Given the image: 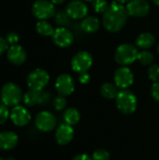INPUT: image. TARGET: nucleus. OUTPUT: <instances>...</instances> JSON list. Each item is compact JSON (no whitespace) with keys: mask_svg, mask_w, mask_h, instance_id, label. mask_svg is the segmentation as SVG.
<instances>
[{"mask_svg":"<svg viewBox=\"0 0 159 160\" xmlns=\"http://www.w3.org/2000/svg\"><path fill=\"white\" fill-rule=\"evenodd\" d=\"M54 137L56 142L59 145H67L72 141L74 137V129L72 126H69L65 123L58 127L55 131Z\"/></svg>","mask_w":159,"mask_h":160,"instance_id":"16","label":"nucleus"},{"mask_svg":"<svg viewBox=\"0 0 159 160\" xmlns=\"http://www.w3.org/2000/svg\"><path fill=\"white\" fill-rule=\"evenodd\" d=\"M119 91H118V87L115 85V83H112V82H106L104 84H102L101 88H100V94L103 98H107V99H113L116 98L117 95H118Z\"/></svg>","mask_w":159,"mask_h":160,"instance_id":"22","label":"nucleus"},{"mask_svg":"<svg viewBox=\"0 0 159 160\" xmlns=\"http://www.w3.org/2000/svg\"><path fill=\"white\" fill-rule=\"evenodd\" d=\"M157 51H158V53H159V44H158V47H157Z\"/></svg>","mask_w":159,"mask_h":160,"instance_id":"41","label":"nucleus"},{"mask_svg":"<svg viewBox=\"0 0 159 160\" xmlns=\"http://www.w3.org/2000/svg\"><path fill=\"white\" fill-rule=\"evenodd\" d=\"M91 80V77L89 75V73L87 72H83V73H80L79 74V81L82 84H87Z\"/></svg>","mask_w":159,"mask_h":160,"instance_id":"33","label":"nucleus"},{"mask_svg":"<svg viewBox=\"0 0 159 160\" xmlns=\"http://www.w3.org/2000/svg\"><path fill=\"white\" fill-rule=\"evenodd\" d=\"M153 2H154L157 6H158L159 7V0H153Z\"/></svg>","mask_w":159,"mask_h":160,"instance_id":"38","label":"nucleus"},{"mask_svg":"<svg viewBox=\"0 0 159 160\" xmlns=\"http://www.w3.org/2000/svg\"><path fill=\"white\" fill-rule=\"evenodd\" d=\"M115 1L120 3V4H125V3H128L129 0H115Z\"/></svg>","mask_w":159,"mask_h":160,"instance_id":"37","label":"nucleus"},{"mask_svg":"<svg viewBox=\"0 0 159 160\" xmlns=\"http://www.w3.org/2000/svg\"><path fill=\"white\" fill-rule=\"evenodd\" d=\"M7 57L11 64L15 66H20L23 64L26 60V52L22 46L18 44L12 45L7 49Z\"/></svg>","mask_w":159,"mask_h":160,"instance_id":"17","label":"nucleus"},{"mask_svg":"<svg viewBox=\"0 0 159 160\" xmlns=\"http://www.w3.org/2000/svg\"><path fill=\"white\" fill-rule=\"evenodd\" d=\"M155 42H156V38L151 33H142V34L139 35L138 38H136L137 47H139L142 50L151 48L155 44Z\"/></svg>","mask_w":159,"mask_h":160,"instance_id":"20","label":"nucleus"},{"mask_svg":"<svg viewBox=\"0 0 159 160\" xmlns=\"http://www.w3.org/2000/svg\"><path fill=\"white\" fill-rule=\"evenodd\" d=\"M0 160H5L4 158H0Z\"/></svg>","mask_w":159,"mask_h":160,"instance_id":"42","label":"nucleus"},{"mask_svg":"<svg viewBox=\"0 0 159 160\" xmlns=\"http://www.w3.org/2000/svg\"><path fill=\"white\" fill-rule=\"evenodd\" d=\"M19 142V137L12 131L0 132V149L8 151L13 149Z\"/></svg>","mask_w":159,"mask_h":160,"instance_id":"18","label":"nucleus"},{"mask_svg":"<svg viewBox=\"0 0 159 160\" xmlns=\"http://www.w3.org/2000/svg\"><path fill=\"white\" fill-rule=\"evenodd\" d=\"M36 30L39 35L45 37L52 36L54 32L52 25L48 22H46V20H40L39 22H37L36 24Z\"/></svg>","mask_w":159,"mask_h":160,"instance_id":"23","label":"nucleus"},{"mask_svg":"<svg viewBox=\"0 0 159 160\" xmlns=\"http://www.w3.org/2000/svg\"><path fill=\"white\" fill-rule=\"evenodd\" d=\"M151 95L153 97V98L159 102V82H154V84L152 85L151 88Z\"/></svg>","mask_w":159,"mask_h":160,"instance_id":"32","label":"nucleus"},{"mask_svg":"<svg viewBox=\"0 0 159 160\" xmlns=\"http://www.w3.org/2000/svg\"><path fill=\"white\" fill-rule=\"evenodd\" d=\"M100 22L99 20L97 17L94 16H86L85 18L82 19L81 22V28L83 30L85 33H95L99 29Z\"/></svg>","mask_w":159,"mask_h":160,"instance_id":"19","label":"nucleus"},{"mask_svg":"<svg viewBox=\"0 0 159 160\" xmlns=\"http://www.w3.org/2000/svg\"><path fill=\"white\" fill-rule=\"evenodd\" d=\"M72 160H92V158L86 154H80V155L75 156Z\"/></svg>","mask_w":159,"mask_h":160,"instance_id":"35","label":"nucleus"},{"mask_svg":"<svg viewBox=\"0 0 159 160\" xmlns=\"http://www.w3.org/2000/svg\"><path fill=\"white\" fill-rule=\"evenodd\" d=\"M137 60L143 66H150L154 62L155 57H154V54L150 52L149 51H142L139 52Z\"/></svg>","mask_w":159,"mask_h":160,"instance_id":"24","label":"nucleus"},{"mask_svg":"<svg viewBox=\"0 0 159 160\" xmlns=\"http://www.w3.org/2000/svg\"><path fill=\"white\" fill-rule=\"evenodd\" d=\"M35 125L40 131L50 132L56 126V118L52 112L48 111H42L37 114L35 118Z\"/></svg>","mask_w":159,"mask_h":160,"instance_id":"8","label":"nucleus"},{"mask_svg":"<svg viewBox=\"0 0 159 160\" xmlns=\"http://www.w3.org/2000/svg\"><path fill=\"white\" fill-rule=\"evenodd\" d=\"M82 1H86V2H93L94 0H82Z\"/></svg>","mask_w":159,"mask_h":160,"instance_id":"39","label":"nucleus"},{"mask_svg":"<svg viewBox=\"0 0 159 160\" xmlns=\"http://www.w3.org/2000/svg\"><path fill=\"white\" fill-rule=\"evenodd\" d=\"M7 160H15V159H14V158H8Z\"/></svg>","mask_w":159,"mask_h":160,"instance_id":"40","label":"nucleus"},{"mask_svg":"<svg viewBox=\"0 0 159 160\" xmlns=\"http://www.w3.org/2000/svg\"><path fill=\"white\" fill-rule=\"evenodd\" d=\"M93 65L92 55L85 51L76 53L71 60V68L77 73L87 72Z\"/></svg>","mask_w":159,"mask_h":160,"instance_id":"7","label":"nucleus"},{"mask_svg":"<svg viewBox=\"0 0 159 160\" xmlns=\"http://www.w3.org/2000/svg\"><path fill=\"white\" fill-rule=\"evenodd\" d=\"M127 8L116 1L112 2L108 9L103 13V25L109 32H119L126 24L127 20Z\"/></svg>","mask_w":159,"mask_h":160,"instance_id":"1","label":"nucleus"},{"mask_svg":"<svg viewBox=\"0 0 159 160\" xmlns=\"http://www.w3.org/2000/svg\"><path fill=\"white\" fill-rule=\"evenodd\" d=\"M49 81L50 75L46 70L42 68H36L29 73L26 82L30 90L42 91L49 83Z\"/></svg>","mask_w":159,"mask_h":160,"instance_id":"5","label":"nucleus"},{"mask_svg":"<svg viewBox=\"0 0 159 160\" xmlns=\"http://www.w3.org/2000/svg\"><path fill=\"white\" fill-rule=\"evenodd\" d=\"M9 118L15 126L25 127L31 121V113L23 106L17 105L12 108Z\"/></svg>","mask_w":159,"mask_h":160,"instance_id":"15","label":"nucleus"},{"mask_svg":"<svg viewBox=\"0 0 159 160\" xmlns=\"http://www.w3.org/2000/svg\"><path fill=\"white\" fill-rule=\"evenodd\" d=\"M148 76L151 81L154 82H159V66L158 65H152L148 69Z\"/></svg>","mask_w":159,"mask_h":160,"instance_id":"29","label":"nucleus"},{"mask_svg":"<svg viewBox=\"0 0 159 160\" xmlns=\"http://www.w3.org/2000/svg\"><path fill=\"white\" fill-rule=\"evenodd\" d=\"M66 12L71 20L83 19L88 14V8L81 0H73L67 4L66 7Z\"/></svg>","mask_w":159,"mask_h":160,"instance_id":"14","label":"nucleus"},{"mask_svg":"<svg viewBox=\"0 0 159 160\" xmlns=\"http://www.w3.org/2000/svg\"><path fill=\"white\" fill-rule=\"evenodd\" d=\"M63 119L66 124H67L69 126H74L80 122L81 113L76 108H68L65 111Z\"/></svg>","mask_w":159,"mask_h":160,"instance_id":"21","label":"nucleus"},{"mask_svg":"<svg viewBox=\"0 0 159 160\" xmlns=\"http://www.w3.org/2000/svg\"><path fill=\"white\" fill-rule=\"evenodd\" d=\"M116 107L124 114L133 113L138 107L137 97L129 90H122L118 93L116 98Z\"/></svg>","mask_w":159,"mask_h":160,"instance_id":"3","label":"nucleus"},{"mask_svg":"<svg viewBox=\"0 0 159 160\" xmlns=\"http://www.w3.org/2000/svg\"><path fill=\"white\" fill-rule=\"evenodd\" d=\"M55 89L59 95L67 97L71 95L75 90L73 78L68 74H61L55 81Z\"/></svg>","mask_w":159,"mask_h":160,"instance_id":"12","label":"nucleus"},{"mask_svg":"<svg viewBox=\"0 0 159 160\" xmlns=\"http://www.w3.org/2000/svg\"><path fill=\"white\" fill-rule=\"evenodd\" d=\"M7 42L8 45L12 46V45H16L19 41V36L17 33L15 32H9L7 36H6V38H5Z\"/></svg>","mask_w":159,"mask_h":160,"instance_id":"31","label":"nucleus"},{"mask_svg":"<svg viewBox=\"0 0 159 160\" xmlns=\"http://www.w3.org/2000/svg\"><path fill=\"white\" fill-rule=\"evenodd\" d=\"M92 160H110V153L105 149H97L92 155Z\"/></svg>","mask_w":159,"mask_h":160,"instance_id":"27","label":"nucleus"},{"mask_svg":"<svg viewBox=\"0 0 159 160\" xmlns=\"http://www.w3.org/2000/svg\"><path fill=\"white\" fill-rule=\"evenodd\" d=\"M52 37V41L55 45L61 48L69 47L74 41V35L67 27L60 26L54 29Z\"/></svg>","mask_w":159,"mask_h":160,"instance_id":"10","label":"nucleus"},{"mask_svg":"<svg viewBox=\"0 0 159 160\" xmlns=\"http://www.w3.org/2000/svg\"><path fill=\"white\" fill-rule=\"evenodd\" d=\"M54 19H55V22L60 25V26H63V27H66L67 26L69 23H70V18L69 16L67 15V13L65 11H58L57 13H55L54 15Z\"/></svg>","mask_w":159,"mask_h":160,"instance_id":"25","label":"nucleus"},{"mask_svg":"<svg viewBox=\"0 0 159 160\" xmlns=\"http://www.w3.org/2000/svg\"><path fill=\"white\" fill-rule=\"evenodd\" d=\"M52 105L56 111H63L67 106V99L64 96L59 95L54 98L52 101Z\"/></svg>","mask_w":159,"mask_h":160,"instance_id":"28","label":"nucleus"},{"mask_svg":"<svg viewBox=\"0 0 159 160\" xmlns=\"http://www.w3.org/2000/svg\"><path fill=\"white\" fill-rule=\"evenodd\" d=\"M7 49H8V44L7 40L4 38L0 37V55H2L6 51H7Z\"/></svg>","mask_w":159,"mask_h":160,"instance_id":"34","label":"nucleus"},{"mask_svg":"<svg viewBox=\"0 0 159 160\" xmlns=\"http://www.w3.org/2000/svg\"><path fill=\"white\" fill-rule=\"evenodd\" d=\"M114 83L120 89H127L134 82V75L127 67H121L114 72Z\"/></svg>","mask_w":159,"mask_h":160,"instance_id":"9","label":"nucleus"},{"mask_svg":"<svg viewBox=\"0 0 159 160\" xmlns=\"http://www.w3.org/2000/svg\"><path fill=\"white\" fill-rule=\"evenodd\" d=\"M51 98V95L44 91H36V90H30L26 92L23 95L22 100L23 103L28 106L32 107L35 105H41L47 103Z\"/></svg>","mask_w":159,"mask_h":160,"instance_id":"13","label":"nucleus"},{"mask_svg":"<svg viewBox=\"0 0 159 160\" xmlns=\"http://www.w3.org/2000/svg\"><path fill=\"white\" fill-rule=\"evenodd\" d=\"M126 8L128 15L136 18L145 17L150 11V5L146 0H130Z\"/></svg>","mask_w":159,"mask_h":160,"instance_id":"11","label":"nucleus"},{"mask_svg":"<svg viewBox=\"0 0 159 160\" xmlns=\"http://www.w3.org/2000/svg\"><path fill=\"white\" fill-rule=\"evenodd\" d=\"M54 5H61L65 2V0H51Z\"/></svg>","mask_w":159,"mask_h":160,"instance_id":"36","label":"nucleus"},{"mask_svg":"<svg viewBox=\"0 0 159 160\" xmlns=\"http://www.w3.org/2000/svg\"><path fill=\"white\" fill-rule=\"evenodd\" d=\"M109 4L106 0H94L93 1V9L97 13H104L108 8Z\"/></svg>","mask_w":159,"mask_h":160,"instance_id":"26","label":"nucleus"},{"mask_svg":"<svg viewBox=\"0 0 159 160\" xmlns=\"http://www.w3.org/2000/svg\"><path fill=\"white\" fill-rule=\"evenodd\" d=\"M10 116V112L7 109V106L5 104H0V125L5 124Z\"/></svg>","mask_w":159,"mask_h":160,"instance_id":"30","label":"nucleus"},{"mask_svg":"<svg viewBox=\"0 0 159 160\" xmlns=\"http://www.w3.org/2000/svg\"><path fill=\"white\" fill-rule=\"evenodd\" d=\"M138 49L135 45L130 43H125L120 45L115 52V61L122 67H127L134 63L138 58Z\"/></svg>","mask_w":159,"mask_h":160,"instance_id":"4","label":"nucleus"},{"mask_svg":"<svg viewBox=\"0 0 159 160\" xmlns=\"http://www.w3.org/2000/svg\"><path fill=\"white\" fill-rule=\"evenodd\" d=\"M23 95L20 86L14 82H7L1 89V101L7 107H15L19 105Z\"/></svg>","mask_w":159,"mask_h":160,"instance_id":"2","label":"nucleus"},{"mask_svg":"<svg viewBox=\"0 0 159 160\" xmlns=\"http://www.w3.org/2000/svg\"><path fill=\"white\" fill-rule=\"evenodd\" d=\"M32 13L38 20H47L54 17L55 8L52 1L37 0L32 6Z\"/></svg>","mask_w":159,"mask_h":160,"instance_id":"6","label":"nucleus"}]
</instances>
